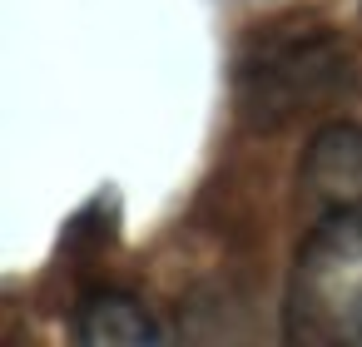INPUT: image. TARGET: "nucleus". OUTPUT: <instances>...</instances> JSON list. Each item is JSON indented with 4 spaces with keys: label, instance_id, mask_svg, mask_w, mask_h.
I'll return each instance as SVG.
<instances>
[{
    "label": "nucleus",
    "instance_id": "obj_1",
    "mask_svg": "<svg viewBox=\"0 0 362 347\" xmlns=\"http://www.w3.org/2000/svg\"><path fill=\"white\" fill-rule=\"evenodd\" d=\"M283 337L298 347H362V204L327 208L303 233L283 288Z\"/></svg>",
    "mask_w": 362,
    "mask_h": 347
},
{
    "label": "nucleus",
    "instance_id": "obj_2",
    "mask_svg": "<svg viewBox=\"0 0 362 347\" xmlns=\"http://www.w3.org/2000/svg\"><path fill=\"white\" fill-rule=\"evenodd\" d=\"M352 85V60L327 25L303 35H273L238 65L243 114L253 124H283L308 105H322Z\"/></svg>",
    "mask_w": 362,
    "mask_h": 347
},
{
    "label": "nucleus",
    "instance_id": "obj_3",
    "mask_svg": "<svg viewBox=\"0 0 362 347\" xmlns=\"http://www.w3.org/2000/svg\"><path fill=\"white\" fill-rule=\"evenodd\" d=\"M298 199L317 213L362 204V124H322L298 164Z\"/></svg>",
    "mask_w": 362,
    "mask_h": 347
},
{
    "label": "nucleus",
    "instance_id": "obj_4",
    "mask_svg": "<svg viewBox=\"0 0 362 347\" xmlns=\"http://www.w3.org/2000/svg\"><path fill=\"white\" fill-rule=\"evenodd\" d=\"M75 337L90 342V347H149V342L164 337V327L139 298H129L119 288H100L80 302Z\"/></svg>",
    "mask_w": 362,
    "mask_h": 347
}]
</instances>
